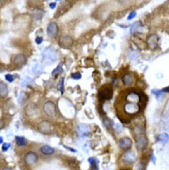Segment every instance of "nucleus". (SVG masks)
<instances>
[{"instance_id": "nucleus-1", "label": "nucleus", "mask_w": 169, "mask_h": 170, "mask_svg": "<svg viewBox=\"0 0 169 170\" xmlns=\"http://www.w3.org/2000/svg\"><path fill=\"white\" fill-rule=\"evenodd\" d=\"M122 96V103H121V110L123 113L126 114L125 116L127 119H130V116H134L135 114L139 113L141 110V103H142V97L139 93L136 91H126L123 92Z\"/></svg>"}, {"instance_id": "nucleus-2", "label": "nucleus", "mask_w": 169, "mask_h": 170, "mask_svg": "<svg viewBox=\"0 0 169 170\" xmlns=\"http://www.w3.org/2000/svg\"><path fill=\"white\" fill-rule=\"evenodd\" d=\"M113 96V89L111 86L106 85L101 88V90L99 91V101L101 103L110 100Z\"/></svg>"}, {"instance_id": "nucleus-3", "label": "nucleus", "mask_w": 169, "mask_h": 170, "mask_svg": "<svg viewBox=\"0 0 169 170\" xmlns=\"http://www.w3.org/2000/svg\"><path fill=\"white\" fill-rule=\"evenodd\" d=\"M37 128H38V130L43 134H51L55 130V127L53 125V123L48 120L41 121L38 124Z\"/></svg>"}, {"instance_id": "nucleus-4", "label": "nucleus", "mask_w": 169, "mask_h": 170, "mask_svg": "<svg viewBox=\"0 0 169 170\" xmlns=\"http://www.w3.org/2000/svg\"><path fill=\"white\" fill-rule=\"evenodd\" d=\"M44 61L47 64H53L57 59V54L56 52L50 47L46 48L43 53Z\"/></svg>"}, {"instance_id": "nucleus-5", "label": "nucleus", "mask_w": 169, "mask_h": 170, "mask_svg": "<svg viewBox=\"0 0 169 170\" xmlns=\"http://www.w3.org/2000/svg\"><path fill=\"white\" fill-rule=\"evenodd\" d=\"M43 109H44V112L48 116H54L56 113V107L55 103L52 101L45 102L43 107Z\"/></svg>"}, {"instance_id": "nucleus-6", "label": "nucleus", "mask_w": 169, "mask_h": 170, "mask_svg": "<svg viewBox=\"0 0 169 170\" xmlns=\"http://www.w3.org/2000/svg\"><path fill=\"white\" fill-rule=\"evenodd\" d=\"M58 43H59V45L62 48L68 49L73 44V39L69 35H62L59 38Z\"/></svg>"}, {"instance_id": "nucleus-7", "label": "nucleus", "mask_w": 169, "mask_h": 170, "mask_svg": "<svg viewBox=\"0 0 169 170\" xmlns=\"http://www.w3.org/2000/svg\"><path fill=\"white\" fill-rule=\"evenodd\" d=\"M158 41H159L158 35L155 33H153V34H150L147 37L146 44L150 49H155L157 46H158Z\"/></svg>"}, {"instance_id": "nucleus-8", "label": "nucleus", "mask_w": 169, "mask_h": 170, "mask_svg": "<svg viewBox=\"0 0 169 170\" xmlns=\"http://www.w3.org/2000/svg\"><path fill=\"white\" fill-rule=\"evenodd\" d=\"M38 161V155L37 154L33 153V152H29L28 154L24 156V162L27 166H33Z\"/></svg>"}, {"instance_id": "nucleus-9", "label": "nucleus", "mask_w": 169, "mask_h": 170, "mask_svg": "<svg viewBox=\"0 0 169 170\" xmlns=\"http://www.w3.org/2000/svg\"><path fill=\"white\" fill-rule=\"evenodd\" d=\"M147 145H148V140L146 137H144L142 135L138 137V139L136 140V148L138 151L139 152L144 151L146 149Z\"/></svg>"}, {"instance_id": "nucleus-10", "label": "nucleus", "mask_w": 169, "mask_h": 170, "mask_svg": "<svg viewBox=\"0 0 169 170\" xmlns=\"http://www.w3.org/2000/svg\"><path fill=\"white\" fill-rule=\"evenodd\" d=\"M118 144H119V147H120L121 150L127 151V150H130L131 148V146H132V140L129 137H123V138H121L119 140Z\"/></svg>"}, {"instance_id": "nucleus-11", "label": "nucleus", "mask_w": 169, "mask_h": 170, "mask_svg": "<svg viewBox=\"0 0 169 170\" xmlns=\"http://www.w3.org/2000/svg\"><path fill=\"white\" fill-rule=\"evenodd\" d=\"M122 160L126 165H131L136 161V154L134 152H127L122 155Z\"/></svg>"}, {"instance_id": "nucleus-12", "label": "nucleus", "mask_w": 169, "mask_h": 170, "mask_svg": "<svg viewBox=\"0 0 169 170\" xmlns=\"http://www.w3.org/2000/svg\"><path fill=\"white\" fill-rule=\"evenodd\" d=\"M58 33V26L56 22H50L47 26V34L51 38H55Z\"/></svg>"}, {"instance_id": "nucleus-13", "label": "nucleus", "mask_w": 169, "mask_h": 170, "mask_svg": "<svg viewBox=\"0 0 169 170\" xmlns=\"http://www.w3.org/2000/svg\"><path fill=\"white\" fill-rule=\"evenodd\" d=\"M90 131V128L88 125L86 124H80L78 126L77 128V132L80 137H85V136H88Z\"/></svg>"}, {"instance_id": "nucleus-14", "label": "nucleus", "mask_w": 169, "mask_h": 170, "mask_svg": "<svg viewBox=\"0 0 169 170\" xmlns=\"http://www.w3.org/2000/svg\"><path fill=\"white\" fill-rule=\"evenodd\" d=\"M26 56L23 55V54H18V55H16L15 57H14V59H13V62L16 66H18V67H22L24 64L26 63Z\"/></svg>"}, {"instance_id": "nucleus-15", "label": "nucleus", "mask_w": 169, "mask_h": 170, "mask_svg": "<svg viewBox=\"0 0 169 170\" xmlns=\"http://www.w3.org/2000/svg\"><path fill=\"white\" fill-rule=\"evenodd\" d=\"M25 112L28 116H34V115H36L37 112H38V108L34 104L31 103V104H29L26 108H25Z\"/></svg>"}, {"instance_id": "nucleus-16", "label": "nucleus", "mask_w": 169, "mask_h": 170, "mask_svg": "<svg viewBox=\"0 0 169 170\" xmlns=\"http://www.w3.org/2000/svg\"><path fill=\"white\" fill-rule=\"evenodd\" d=\"M40 152L44 155H52V154H55V149L53 147H51V146H49V145L44 144L43 146H41Z\"/></svg>"}, {"instance_id": "nucleus-17", "label": "nucleus", "mask_w": 169, "mask_h": 170, "mask_svg": "<svg viewBox=\"0 0 169 170\" xmlns=\"http://www.w3.org/2000/svg\"><path fill=\"white\" fill-rule=\"evenodd\" d=\"M8 95V85L4 83H0V97L1 98H7Z\"/></svg>"}, {"instance_id": "nucleus-18", "label": "nucleus", "mask_w": 169, "mask_h": 170, "mask_svg": "<svg viewBox=\"0 0 169 170\" xmlns=\"http://www.w3.org/2000/svg\"><path fill=\"white\" fill-rule=\"evenodd\" d=\"M122 83L125 86H130L133 83V78L132 76L130 74V73H126L123 75V77H122Z\"/></svg>"}, {"instance_id": "nucleus-19", "label": "nucleus", "mask_w": 169, "mask_h": 170, "mask_svg": "<svg viewBox=\"0 0 169 170\" xmlns=\"http://www.w3.org/2000/svg\"><path fill=\"white\" fill-rule=\"evenodd\" d=\"M15 140H16V143L18 146H25L27 145V140L24 137L22 136H16L15 137Z\"/></svg>"}, {"instance_id": "nucleus-20", "label": "nucleus", "mask_w": 169, "mask_h": 170, "mask_svg": "<svg viewBox=\"0 0 169 170\" xmlns=\"http://www.w3.org/2000/svg\"><path fill=\"white\" fill-rule=\"evenodd\" d=\"M89 162H90L91 166H92V167H91L92 170H98V163H99V161L96 159V158H94V157L89 158Z\"/></svg>"}, {"instance_id": "nucleus-21", "label": "nucleus", "mask_w": 169, "mask_h": 170, "mask_svg": "<svg viewBox=\"0 0 169 170\" xmlns=\"http://www.w3.org/2000/svg\"><path fill=\"white\" fill-rule=\"evenodd\" d=\"M142 23L141 21H137V22H134L133 24L130 26V32H137L139 28H142Z\"/></svg>"}, {"instance_id": "nucleus-22", "label": "nucleus", "mask_w": 169, "mask_h": 170, "mask_svg": "<svg viewBox=\"0 0 169 170\" xmlns=\"http://www.w3.org/2000/svg\"><path fill=\"white\" fill-rule=\"evenodd\" d=\"M44 15V12L42 10H40V9H35V10H33V12H32V16H33V19L34 20H40L41 18H42V16Z\"/></svg>"}, {"instance_id": "nucleus-23", "label": "nucleus", "mask_w": 169, "mask_h": 170, "mask_svg": "<svg viewBox=\"0 0 169 170\" xmlns=\"http://www.w3.org/2000/svg\"><path fill=\"white\" fill-rule=\"evenodd\" d=\"M32 73L33 74H35V75H38L41 71H42V69H43V67L40 65V64H35V65H33L32 66Z\"/></svg>"}, {"instance_id": "nucleus-24", "label": "nucleus", "mask_w": 169, "mask_h": 170, "mask_svg": "<svg viewBox=\"0 0 169 170\" xmlns=\"http://www.w3.org/2000/svg\"><path fill=\"white\" fill-rule=\"evenodd\" d=\"M104 126H106L107 128H109V130H112V128L114 126L113 122L110 120L109 119H107V118L104 119Z\"/></svg>"}, {"instance_id": "nucleus-25", "label": "nucleus", "mask_w": 169, "mask_h": 170, "mask_svg": "<svg viewBox=\"0 0 169 170\" xmlns=\"http://www.w3.org/2000/svg\"><path fill=\"white\" fill-rule=\"evenodd\" d=\"M61 73H62V67H61V65H58L57 68L53 70V72H52V75H53L54 77H56V76H58L59 74H61Z\"/></svg>"}, {"instance_id": "nucleus-26", "label": "nucleus", "mask_w": 169, "mask_h": 170, "mask_svg": "<svg viewBox=\"0 0 169 170\" xmlns=\"http://www.w3.org/2000/svg\"><path fill=\"white\" fill-rule=\"evenodd\" d=\"M151 92H153V95H154L156 96V98L158 99V100L163 97V91H161V90H155V89H154V90H151Z\"/></svg>"}, {"instance_id": "nucleus-27", "label": "nucleus", "mask_w": 169, "mask_h": 170, "mask_svg": "<svg viewBox=\"0 0 169 170\" xmlns=\"http://www.w3.org/2000/svg\"><path fill=\"white\" fill-rule=\"evenodd\" d=\"M71 7V3H69L68 1H66L65 3H64L63 5H61V7H60V9H62L63 8V11H62V12L64 13V12H66V11L69 8H70ZM59 9V10H60Z\"/></svg>"}, {"instance_id": "nucleus-28", "label": "nucleus", "mask_w": 169, "mask_h": 170, "mask_svg": "<svg viewBox=\"0 0 169 170\" xmlns=\"http://www.w3.org/2000/svg\"><path fill=\"white\" fill-rule=\"evenodd\" d=\"M139 56V53L136 51H130V53H129V57L130 58V59H137Z\"/></svg>"}, {"instance_id": "nucleus-29", "label": "nucleus", "mask_w": 169, "mask_h": 170, "mask_svg": "<svg viewBox=\"0 0 169 170\" xmlns=\"http://www.w3.org/2000/svg\"><path fill=\"white\" fill-rule=\"evenodd\" d=\"M28 83H32V80L29 78V77H26V78H24L22 80V81H21V84H22V86H25V85H27Z\"/></svg>"}, {"instance_id": "nucleus-30", "label": "nucleus", "mask_w": 169, "mask_h": 170, "mask_svg": "<svg viewBox=\"0 0 169 170\" xmlns=\"http://www.w3.org/2000/svg\"><path fill=\"white\" fill-rule=\"evenodd\" d=\"M159 140H162V142H167V140H168V134L166 133H163L161 134V135L159 136Z\"/></svg>"}, {"instance_id": "nucleus-31", "label": "nucleus", "mask_w": 169, "mask_h": 170, "mask_svg": "<svg viewBox=\"0 0 169 170\" xmlns=\"http://www.w3.org/2000/svg\"><path fill=\"white\" fill-rule=\"evenodd\" d=\"M58 90L63 93V91H64V78H62L59 81V83H58Z\"/></svg>"}, {"instance_id": "nucleus-32", "label": "nucleus", "mask_w": 169, "mask_h": 170, "mask_svg": "<svg viewBox=\"0 0 169 170\" xmlns=\"http://www.w3.org/2000/svg\"><path fill=\"white\" fill-rule=\"evenodd\" d=\"M5 79H6V80H8V83H12V81L14 80L13 75H11V74H6L5 75Z\"/></svg>"}, {"instance_id": "nucleus-33", "label": "nucleus", "mask_w": 169, "mask_h": 170, "mask_svg": "<svg viewBox=\"0 0 169 170\" xmlns=\"http://www.w3.org/2000/svg\"><path fill=\"white\" fill-rule=\"evenodd\" d=\"M71 78L74 80H80L81 78V74L80 72H74L71 74Z\"/></svg>"}, {"instance_id": "nucleus-34", "label": "nucleus", "mask_w": 169, "mask_h": 170, "mask_svg": "<svg viewBox=\"0 0 169 170\" xmlns=\"http://www.w3.org/2000/svg\"><path fill=\"white\" fill-rule=\"evenodd\" d=\"M26 99V95H25V93L23 92H21L20 93V95H19V103L20 104H21L22 102H23V100H25Z\"/></svg>"}, {"instance_id": "nucleus-35", "label": "nucleus", "mask_w": 169, "mask_h": 170, "mask_svg": "<svg viewBox=\"0 0 169 170\" xmlns=\"http://www.w3.org/2000/svg\"><path fill=\"white\" fill-rule=\"evenodd\" d=\"M10 147V144L8 142H4L3 145H2V151L3 152H7Z\"/></svg>"}, {"instance_id": "nucleus-36", "label": "nucleus", "mask_w": 169, "mask_h": 170, "mask_svg": "<svg viewBox=\"0 0 169 170\" xmlns=\"http://www.w3.org/2000/svg\"><path fill=\"white\" fill-rule=\"evenodd\" d=\"M136 15H137V13L135 12V11H132V12H130V15L127 16V20H130L134 19V18L136 17Z\"/></svg>"}, {"instance_id": "nucleus-37", "label": "nucleus", "mask_w": 169, "mask_h": 170, "mask_svg": "<svg viewBox=\"0 0 169 170\" xmlns=\"http://www.w3.org/2000/svg\"><path fill=\"white\" fill-rule=\"evenodd\" d=\"M42 42H43V38H42V37H36V39H35V43H36L37 44H42Z\"/></svg>"}, {"instance_id": "nucleus-38", "label": "nucleus", "mask_w": 169, "mask_h": 170, "mask_svg": "<svg viewBox=\"0 0 169 170\" xmlns=\"http://www.w3.org/2000/svg\"><path fill=\"white\" fill-rule=\"evenodd\" d=\"M5 127V123H4V120L3 119H0V130H2V128Z\"/></svg>"}, {"instance_id": "nucleus-39", "label": "nucleus", "mask_w": 169, "mask_h": 170, "mask_svg": "<svg viewBox=\"0 0 169 170\" xmlns=\"http://www.w3.org/2000/svg\"><path fill=\"white\" fill-rule=\"evenodd\" d=\"M49 7H50L51 9H54V8H56V3H50Z\"/></svg>"}, {"instance_id": "nucleus-40", "label": "nucleus", "mask_w": 169, "mask_h": 170, "mask_svg": "<svg viewBox=\"0 0 169 170\" xmlns=\"http://www.w3.org/2000/svg\"><path fill=\"white\" fill-rule=\"evenodd\" d=\"M5 2V0H0V6H2Z\"/></svg>"}, {"instance_id": "nucleus-41", "label": "nucleus", "mask_w": 169, "mask_h": 170, "mask_svg": "<svg viewBox=\"0 0 169 170\" xmlns=\"http://www.w3.org/2000/svg\"><path fill=\"white\" fill-rule=\"evenodd\" d=\"M163 92H168V87L165 88V89H164V90H163Z\"/></svg>"}, {"instance_id": "nucleus-42", "label": "nucleus", "mask_w": 169, "mask_h": 170, "mask_svg": "<svg viewBox=\"0 0 169 170\" xmlns=\"http://www.w3.org/2000/svg\"><path fill=\"white\" fill-rule=\"evenodd\" d=\"M2 143H3V138L0 137V144H2Z\"/></svg>"}, {"instance_id": "nucleus-43", "label": "nucleus", "mask_w": 169, "mask_h": 170, "mask_svg": "<svg viewBox=\"0 0 169 170\" xmlns=\"http://www.w3.org/2000/svg\"><path fill=\"white\" fill-rule=\"evenodd\" d=\"M2 170H12V169H11V168H4V169H2Z\"/></svg>"}, {"instance_id": "nucleus-44", "label": "nucleus", "mask_w": 169, "mask_h": 170, "mask_svg": "<svg viewBox=\"0 0 169 170\" xmlns=\"http://www.w3.org/2000/svg\"><path fill=\"white\" fill-rule=\"evenodd\" d=\"M121 170H130V169H129V168H123V169H121Z\"/></svg>"}, {"instance_id": "nucleus-45", "label": "nucleus", "mask_w": 169, "mask_h": 170, "mask_svg": "<svg viewBox=\"0 0 169 170\" xmlns=\"http://www.w3.org/2000/svg\"><path fill=\"white\" fill-rule=\"evenodd\" d=\"M56 1H59V0H56Z\"/></svg>"}]
</instances>
